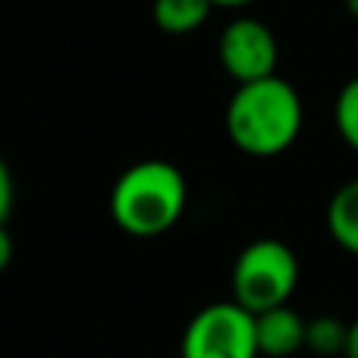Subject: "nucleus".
Returning <instances> with one entry per match:
<instances>
[{"instance_id":"f257e3e1","label":"nucleus","mask_w":358,"mask_h":358,"mask_svg":"<svg viewBox=\"0 0 358 358\" xmlns=\"http://www.w3.org/2000/svg\"><path fill=\"white\" fill-rule=\"evenodd\" d=\"M302 123V98L277 73L239 85L227 104V136L248 157H277L289 151Z\"/></svg>"},{"instance_id":"f03ea898","label":"nucleus","mask_w":358,"mask_h":358,"mask_svg":"<svg viewBox=\"0 0 358 358\" xmlns=\"http://www.w3.org/2000/svg\"><path fill=\"white\" fill-rule=\"evenodd\" d=\"M189 182L182 170L161 157H148L117 176L110 189V220L132 239H157L185 214Z\"/></svg>"},{"instance_id":"7ed1b4c3","label":"nucleus","mask_w":358,"mask_h":358,"mask_svg":"<svg viewBox=\"0 0 358 358\" xmlns=\"http://www.w3.org/2000/svg\"><path fill=\"white\" fill-rule=\"evenodd\" d=\"M299 255L283 239H255L236 255L229 289L233 299L252 315L271 311L277 305H289L299 286Z\"/></svg>"},{"instance_id":"20e7f679","label":"nucleus","mask_w":358,"mask_h":358,"mask_svg":"<svg viewBox=\"0 0 358 358\" xmlns=\"http://www.w3.org/2000/svg\"><path fill=\"white\" fill-rule=\"evenodd\" d=\"M258 324L236 299L210 302L192 315L179 340V358H258Z\"/></svg>"},{"instance_id":"39448f33","label":"nucleus","mask_w":358,"mask_h":358,"mask_svg":"<svg viewBox=\"0 0 358 358\" xmlns=\"http://www.w3.org/2000/svg\"><path fill=\"white\" fill-rule=\"evenodd\" d=\"M217 57H220L223 69L239 85H245V82H258L273 76L280 60V48L273 31L261 19L245 16V19H233L223 29L220 41H217Z\"/></svg>"},{"instance_id":"423d86ee","label":"nucleus","mask_w":358,"mask_h":358,"mask_svg":"<svg viewBox=\"0 0 358 358\" xmlns=\"http://www.w3.org/2000/svg\"><path fill=\"white\" fill-rule=\"evenodd\" d=\"M258 324V349L267 358H289L305 349L308 321L299 315L292 305H277L271 311L255 315Z\"/></svg>"},{"instance_id":"0eeeda50","label":"nucleus","mask_w":358,"mask_h":358,"mask_svg":"<svg viewBox=\"0 0 358 358\" xmlns=\"http://www.w3.org/2000/svg\"><path fill=\"white\" fill-rule=\"evenodd\" d=\"M327 233L343 252L358 258V176L343 182L327 204Z\"/></svg>"},{"instance_id":"6e6552de","label":"nucleus","mask_w":358,"mask_h":358,"mask_svg":"<svg viewBox=\"0 0 358 358\" xmlns=\"http://www.w3.org/2000/svg\"><path fill=\"white\" fill-rule=\"evenodd\" d=\"M210 0H155V25L167 35H189L208 22Z\"/></svg>"},{"instance_id":"1a4fd4ad","label":"nucleus","mask_w":358,"mask_h":358,"mask_svg":"<svg viewBox=\"0 0 358 358\" xmlns=\"http://www.w3.org/2000/svg\"><path fill=\"white\" fill-rule=\"evenodd\" d=\"M349 343V324H343L334 315H317L308 321V334H305V349L321 358L346 355Z\"/></svg>"},{"instance_id":"9d476101","label":"nucleus","mask_w":358,"mask_h":358,"mask_svg":"<svg viewBox=\"0 0 358 358\" xmlns=\"http://www.w3.org/2000/svg\"><path fill=\"white\" fill-rule=\"evenodd\" d=\"M334 126L340 138L358 155V76L340 88L334 101Z\"/></svg>"},{"instance_id":"9b49d317","label":"nucleus","mask_w":358,"mask_h":358,"mask_svg":"<svg viewBox=\"0 0 358 358\" xmlns=\"http://www.w3.org/2000/svg\"><path fill=\"white\" fill-rule=\"evenodd\" d=\"M13 201H16V182H13V173L6 167V161L0 157V223L10 220Z\"/></svg>"},{"instance_id":"f8f14e48","label":"nucleus","mask_w":358,"mask_h":358,"mask_svg":"<svg viewBox=\"0 0 358 358\" xmlns=\"http://www.w3.org/2000/svg\"><path fill=\"white\" fill-rule=\"evenodd\" d=\"M13 261V236L6 229V223H0V271H6Z\"/></svg>"},{"instance_id":"ddd939ff","label":"nucleus","mask_w":358,"mask_h":358,"mask_svg":"<svg viewBox=\"0 0 358 358\" xmlns=\"http://www.w3.org/2000/svg\"><path fill=\"white\" fill-rule=\"evenodd\" d=\"M346 358H358V317L349 324V343H346Z\"/></svg>"},{"instance_id":"4468645a","label":"nucleus","mask_w":358,"mask_h":358,"mask_svg":"<svg viewBox=\"0 0 358 358\" xmlns=\"http://www.w3.org/2000/svg\"><path fill=\"white\" fill-rule=\"evenodd\" d=\"M214 6H223V10H239V6H248L255 0H210Z\"/></svg>"},{"instance_id":"2eb2a0df","label":"nucleus","mask_w":358,"mask_h":358,"mask_svg":"<svg viewBox=\"0 0 358 358\" xmlns=\"http://www.w3.org/2000/svg\"><path fill=\"white\" fill-rule=\"evenodd\" d=\"M346 10L352 19H358V0H346Z\"/></svg>"}]
</instances>
